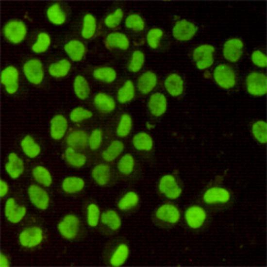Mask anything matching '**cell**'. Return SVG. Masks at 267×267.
<instances>
[{
  "label": "cell",
  "mask_w": 267,
  "mask_h": 267,
  "mask_svg": "<svg viewBox=\"0 0 267 267\" xmlns=\"http://www.w3.org/2000/svg\"><path fill=\"white\" fill-rule=\"evenodd\" d=\"M156 81H158V78H156V74L153 72H145L142 76L139 78V81H137V87L141 93L148 94L151 92V90L156 85Z\"/></svg>",
  "instance_id": "44dd1931"
},
{
  "label": "cell",
  "mask_w": 267,
  "mask_h": 267,
  "mask_svg": "<svg viewBox=\"0 0 267 267\" xmlns=\"http://www.w3.org/2000/svg\"><path fill=\"white\" fill-rule=\"evenodd\" d=\"M93 76L98 80L111 83V82L116 80L117 72L115 71V69L109 68V67H103V68H98L94 70Z\"/></svg>",
  "instance_id": "d6a6232c"
},
{
  "label": "cell",
  "mask_w": 267,
  "mask_h": 267,
  "mask_svg": "<svg viewBox=\"0 0 267 267\" xmlns=\"http://www.w3.org/2000/svg\"><path fill=\"white\" fill-rule=\"evenodd\" d=\"M107 46L110 48H119L125 50L129 48V39L123 33H110L107 37Z\"/></svg>",
  "instance_id": "cb8c5ba5"
},
{
  "label": "cell",
  "mask_w": 267,
  "mask_h": 267,
  "mask_svg": "<svg viewBox=\"0 0 267 267\" xmlns=\"http://www.w3.org/2000/svg\"><path fill=\"white\" fill-rule=\"evenodd\" d=\"M0 187H1V198H3L8 192V184L5 181H1V182H0Z\"/></svg>",
  "instance_id": "11a10c76"
},
{
  "label": "cell",
  "mask_w": 267,
  "mask_h": 267,
  "mask_svg": "<svg viewBox=\"0 0 267 267\" xmlns=\"http://www.w3.org/2000/svg\"><path fill=\"white\" fill-rule=\"evenodd\" d=\"M94 104L103 112H111L116 108L115 100L105 93H98L94 98Z\"/></svg>",
  "instance_id": "603a6c76"
},
{
  "label": "cell",
  "mask_w": 267,
  "mask_h": 267,
  "mask_svg": "<svg viewBox=\"0 0 267 267\" xmlns=\"http://www.w3.org/2000/svg\"><path fill=\"white\" fill-rule=\"evenodd\" d=\"M102 223L109 226L110 229L116 231L121 226V218L115 211H107L102 215Z\"/></svg>",
  "instance_id": "d590c367"
},
{
  "label": "cell",
  "mask_w": 267,
  "mask_h": 267,
  "mask_svg": "<svg viewBox=\"0 0 267 267\" xmlns=\"http://www.w3.org/2000/svg\"><path fill=\"white\" fill-rule=\"evenodd\" d=\"M123 18V13L121 9H117L115 13L109 15L107 18H105L104 23L107 25L109 28H116L117 26L120 25L121 20H122Z\"/></svg>",
  "instance_id": "f907efd6"
},
{
  "label": "cell",
  "mask_w": 267,
  "mask_h": 267,
  "mask_svg": "<svg viewBox=\"0 0 267 267\" xmlns=\"http://www.w3.org/2000/svg\"><path fill=\"white\" fill-rule=\"evenodd\" d=\"M49 46H50V37L47 33H39L37 42L33 46V52L36 53H42L49 48Z\"/></svg>",
  "instance_id": "ee69618b"
},
{
  "label": "cell",
  "mask_w": 267,
  "mask_h": 267,
  "mask_svg": "<svg viewBox=\"0 0 267 267\" xmlns=\"http://www.w3.org/2000/svg\"><path fill=\"white\" fill-rule=\"evenodd\" d=\"M74 92H76L77 97L80 98V99L84 100L87 99L90 94V87L88 81L85 80L84 77L82 76H78L76 78V80H74Z\"/></svg>",
  "instance_id": "f1b7e54d"
},
{
  "label": "cell",
  "mask_w": 267,
  "mask_h": 267,
  "mask_svg": "<svg viewBox=\"0 0 267 267\" xmlns=\"http://www.w3.org/2000/svg\"><path fill=\"white\" fill-rule=\"evenodd\" d=\"M65 50L73 61H80L81 59L83 58V56H84L85 47L80 41L72 40V41H70L66 45Z\"/></svg>",
  "instance_id": "7402d4cb"
},
{
  "label": "cell",
  "mask_w": 267,
  "mask_h": 267,
  "mask_svg": "<svg viewBox=\"0 0 267 267\" xmlns=\"http://www.w3.org/2000/svg\"><path fill=\"white\" fill-rule=\"evenodd\" d=\"M149 109L153 116L160 117L167 111V98L162 93H154L149 101Z\"/></svg>",
  "instance_id": "2e32d148"
},
{
  "label": "cell",
  "mask_w": 267,
  "mask_h": 267,
  "mask_svg": "<svg viewBox=\"0 0 267 267\" xmlns=\"http://www.w3.org/2000/svg\"><path fill=\"white\" fill-rule=\"evenodd\" d=\"M133 98H134V87L131 81H127L117 92V100L121 103H125V102L131 101Z\"/></svg>",
  "instance_id": "f35d334b"
},
{
  "label": "cell",
  "mask_w": 267,
  "mask_h": 267,
  "mask_svg": "<svg viewBox=\"0 0 267 267\" xmlns=\"http://www.w3.org/2000/svg\"><path fill=\"white\" fill-rule=\"evenodd\" d=\"M20 243L25 247H34L42 241V231L39 227H29L20 234Z\"/></svg>",
  "instance_id": "30bf717a"
},
{
  "label": "cell",
  "mask_w": 267,
  "mask_h": 267,
  "mask_svg": "<svg viewBox=\"0 0 267 267\" xmlns=\"http://www.w3.org/2000/svg\"><path fill=\"white\" fill-rule=\"evenodd\" d=\"M196 31H198V27L194 23L186 20H181L176 22V25L174 26L173 34L175 39H178V40L186 41L194 37Z\"/></svg>",
  "instance_id": "8992f818"
},
{
  "label": "cell",
  "mask_w": 267,
  "mask_h": 267,
  "mask_svg": "<svg viewBox=\"0 0 267 267\" xmlns=\"http://www.w3.org/2000/svg\"><path fill=\"white\" fill-rule=\"evenodd\" d=\"M6 170L13 179H18L23 172V162L16 153H10Z\"/></svg>",
  "instance_id": "ac0fdd59"
},
{
  "label": "cell",
  "mask_w": 267,
  "mask_h": 267,
  "mask_svg": "<svg viewBox=\"0 0 267 267\" xmlns=\"http://www.w3.org/2000/svg\"><path fill=\"white\" fill-rule=\"evenodd\" d=\"M131 129H132L131 117L129 115H123L122 117H121L119 127H117V134L121 137H124L129 135V133L131 132Z\"/></svg>",
  "instance_id": "60d3db41"
},
{
  "label": "cell",
  "mask_w": 267,
  "mask_h": 267,
  "mask_svg": "<svg viewBox=\"0 0 267 267\" xmlns=\"http://www.w3.org/2000/svg\"><path fill=\"white\" fill-rule=\"evenodd\" d=\"M6 217L11 223L20 222L26 215V207L17 205L14 199H9L6 203Z\"/></svg>",
  "instance_id": "5bb4252c"
},
{
  "label": "cell",
  "mask_w": 267,
  "mask_h": 267,
  "mask_svg": "<svg viewBox=\"0 0 267 267\" xmlns=\"http://www.w3.org/2000/svg\"><path fill=\"white\" fill-rule=\"evenodd\" d=\"M27 28L21 21H10L5 27V36L13 44H19L26 37Z\"/></svg>",
  "instance_id": "5b68a950"
},
{
  "label": "cell",
  "mask_w": 267,
  "mask_h": 267,
  "mask_svg": "<svg viewBox=\"0 0 267 267\" xmlns=\"http://www.w3.org/2000/svg\"><path fill=\"white\" fill-rule=\"evenodd\" d=\"M185 218L187 224L192 229H199V227H201L203 225L204 221H205L206 213L202 207L192 206L186 211Z\"/></svg>",
  "instance_id": "4fadbf2b"
},
{
  "label": "cell",
  "mask_w": 267,
  "mask_h": 267,
  "mask_svg": "<svg viewBox=\"0 0 267 267\" xmlns=\"http://www.w3.org/2000/svg\"><path fill=\"white\" fill-rule=\"evenodd\" d=\"M224 57L231 62H236L243 53V42L241 39L233 38L225 42L223 49Z\"/></svg>",
  "instance_id": "52a82bcc"
},
{
  "label": "cell",
  "mask_w": 267,
  "mask_h": 267,
  "mask_svg": "<svg viewBox=\"0 0 267 267\" xmlns=\"http://www.w3.org/2000/svg\"><path fill=\"white\" fill-rule=\"evenodd\" d=\"M214 79L224 89H231L235 85V73L231 67L226 65H221L215 69Z\"/></svg>",
  "instance_id": "3957f363"
},
{
  "label": "cell",
  "mask_w": 267,
  "mask_h": 267,
  "mask_svg": "<svg viewBox=\"0 0 267 267\" xmlns=\"http://www.w3.org/2000/svg\"><path fill=\"white\" fill-rule=\"evenodd\" d=\"M70 67H71L70 62L68 60H66V59H64V60H60L56 62V64L51 65L49 68V73L52 77H56V78L65 77L68 74Z\"/></svg>",
  "instance_id": "4dcf8cb0"
},
{
  "label": "cell",
  "mask_w": 267,
  "mask_h": 267,
  "mask_svg": "<svg viewBox=\"0 0 267 267\" xmlns=\"http://www.w3.org/2000/svg\"><path fill=\"white\" fill-rule=\"evenodd\" d=\"M125 26L129 29L141 31L144 29V21L139 15H130L125 20Z\"/></svg>",
  "instance_id": "7dc6e473"
},
{
  "label": "cell",
  "mask_w": 267,
  "mask_h": 267,
  "mask_svg": "<svg viewBox=\"0 0 267 267\" xmlns=\"http://www.w3.org/2000/svg\"><path fill=\"white\" fill-rule=\"evenodd\" d=\"M160 191L167 196L168 199H178L182 193V190L175 182V179L172 175H164L160 181Z\"/></svg>",
  "instance_id": "ba28073f"
},
{
  "label": "cell",
  "mask_w": 267,
  "mask_h": 267,
  "mask_svg": "<svg viewBox=\"0 0 267 267\" xmlns=\"http://www.w3.org/2000/svg\"><path fill=\"white\" fill-rule=\"evenodd\" d=\"M65 159L67 162H68L69 166H71L73 167H83L85 164V161H87V159H85V156L83 154L76 152L74 151V149L70 147L66 150Z\"/></svg>",
  "instance_id": "484cf974"
},
{
  "label": "cell",
  "mask_w": 267,
  "mask_h": 267,
  "mask_svg": "<svg viewBox=\"0 0 267 267\" xmlns=\"http://www.w3.org/2000/svg\"><path fill=\"white\" fill-rule=\"evenodd\" d=\"M204 201L209 204L225 203L230 200L229 191L222 187H212L204 194Z\"/></svg>",
  "instance_id": "9a60e30c"
},
{
  "label": "cell",
  "mask_w": 267,
  "mask_h": 267,
  "mask_svg": "<svg viewBox=\"0 0 267 267\" xmlns=\"http://www.w3.org/2000/svg\"><path fill=\"white\" fill-rule=\"evenodd\" d=\"M84 186V181L81 178H77V176H69L66 178L64 183H62V188L67 193H77V192L81 191Z\"/></svg>",
  "instance_id": "4316f807"
},
{
  "label": "cell",
  "mask_w": 267,
  "mask_h": 267,
  "mask_svg": "<svg viewBox=\"0 0 267 267\" xmlns=\"http://www.w3.org/2000/svg\"><path fill=\"white\" fill-rule=\"evenodd\" d=\"M162 36H163V31L161 29H158V28L151 29L148 33V36H147L149 46H150L153 49L158 48L159 41H160V39L162 38Z\"/></svg>",
  "instance_id": "681fc988"
},
{
  "label": "cell",
  "mask_w": 267,
  "mask_h": 267,
  "mask_svg": "<svg viewBox=\"0 0 267 267\" xmlns=\"http://www.w3.org/2000/svg\"><path fill=\"white\" fill-rule=\"evenodd\" d=\"M101 141H102V131L99 130V129H97V130H94L91 133V135H90V139H89L90 148H91L92 150H97V149L101 145Z\"/></svg>",
  "instance_id": "f5cc1de1"
},
{
  "label": "cell",
  "mask_w": 267,
  "mask_h": 267,
  "mask_svg": "<svg viewBox=\"0 0 267 267\" xmlns=\"http://www.w3.org/2000/svg\"><path fill=\"white\" fill-rule=\"evenodd\" d=\"M144 64V54L142 51L136 50L133 52L130 64H129V69L132 72L140 71V69L143 67Z\"/></svg>",
  "instance_id": "7bdbcfd3"
},
{
  "label": "cell",
  "mask_w": 267,
  "mask_h": 267,
  "mask_svg": "<svg viewBox=\"0 0 267 267\" xmlns=\"http://www.w3.org/2000/svg\"><path fill=\"white\" fill-rule=\"evenodd\" d=\"M247 91L253 96H264L267 92L266 76L260 72H253L247 77Z\"/></svg>",
  "instance_id": "7a4b0ae2"
},
{
  "label": "cell",
  "mask_w": 267,
  "mask_h": 267,
  "mask_svg": "<svg viewBox=\"0 0 267 267\" xmlns=\"http://www.w3.org/2000/svg\"><path fill=\"white\" fill-rule=\"evenodd\" d=\"M92 176L99 185H105L110 179V168L107 166H104V164L97 166L93 168Z\"/></svg>",
  "instance_id": "1f68e13d"
},
{
  "label": "cell",
  "mask_w": 267,
  "mask_h": 267,
  "mask_svg": "<svg viewBox=\"0 0 267 267\" xmlns=\"http://www.w3.org/2000/svg\"><path fill=\"white\" fill-rule=\"evenodd\" d=\"M28 194L30 201L33 202L34 206L40 210H46L49 205V196L46 193L45 190L37 185H31L28 188Z\"/></svg>",
  "instance_id": "7c38bea8"
},
{
  "label": "cell",
  "mask_w": 267,
  "mask_h": 267,
  "mask_svg": "<svg viewBox=\"0 0 267 267\" xmlns=\"http://www.w3.org/2000/svg\"><path fill=\"white\" fill-rule=\"evenodd\" d=\"M91 117L92 112L83 108H76L70 113V119L73 122H80V121H83L85 119H90Z\"/></svg>",
  "instance_id": "c3c4849f"
},
{
  "label": "cell",
  "mask_w": 267,
  "mask_h": 267,
  "mask_svg": "<svg viewBox=\"0 0 267 267\" xmlns=\"http://www.w3.org/2000/svg\"><path fill=\"white\" fill-rule=\"evenodd\" d=\"M137 202H139V198L134 193V192H129L128 194H125L121 201L119 202V209L120 210H129L131 207L135 206Z\"/></svg>",
  "instance_id": "f6af8a7d"
},
{
  "label": "cell",
  "mask_w": 267,
  "mask_h": 267,
  "mask_svg": "<svg viewBox=\"0 0 267 267\" xmlns=\"http://www.w3.org/2000/svg\"><path fill=\"white\" fill-rule=\"evenodd\" d=\"M166 88L167 92L173 97L181 96L183 92V80L179 74H170L166 80Z\"/></svg>",
  "instance_id": "ffe728a7"
},
{
  "label": "cell",
  "mask_w": 267,
  "mask_h": 267,
  "mask_svg": "<svg viewBox=\"0 0 267 267\" xmlns=\"http://www.w3.org/2000/svg\"><path fill=\"white\" fill-rule=\"evenodd\" d=\"M0 265L2 267L9 266V261H8V258L3 254H1V256H0Z\"/></svg>",
  "instance_id": "9f6ffc18"
},
{
  "label": "cell",
  "mask_w": 267,
  "mask_h": 267,
  "mask_svg": "<svg viewBox=\"0 0 267 267\" xmlns=\"http://www.w3.org/2000/svg\"><path fill=\"white\" fill-rule=\"evenodd\" d=\"M23 72H25L27 79L33 84L41 83L42 79H44L42 64L36 59H31V60L26 62L25 66H23Z\"/></svg>",
  "instance_id": "277c9868"
},
{
  "label": "cell",
  "mask_w": 267,
  "mask_h": 267,
  "mask_svg": "<svg viewBox=\"0 0 267 267\" xmlns=\"http://www.w3.org/2000/svg\"><path fill=\"white\" fill-rule=\"evenodd\" d=\"M18 70L15 67H8L1 72V83L5 85L8 93L13 94L18 90Z\"/></svg>",
  "instance_id": "8fae6325"
},
{
  "label": "cell",
  "mask_w": 267,
  "mask_h": 267,
  "mask_svg": "<svg viewBox=\"0 0 267 267\" xmlns=\"http://www.w3.org/2000/svg\"><path fill=\"white\" fill-rule=\"evenodd\" d=\"M124 145L121 141H113L110 144V147L103 152V159L105 161H113L117 156L120 155V153L123 151Z\"/></svg>",
  "instance_id": "74e56055"
},
{
  "label": "cell",
  "mask_w": 267,
  "mask_h": 267,
  "mask_svg": "<svg viewBox=\"0 0 267 267\" xmlns=\"http://www.w3.org/2000/svg\"><path fill=\"white\" fill-rule=\"evenodd\" d=\"M47 16H48L49 20L54 25H62L66 21V15L62 13L61 8L58 3H54L49 8Z\"/></svg>",
  "instance_id": "e575fe53"
},
{
  "label": "cell",
  "mask_w": 267,
  "mask_h": 267,
  "mask_svg": "<svg viewBox=\"0 0 267 267\" xmlns=\"http://www.w3.org/2000/svg\"><path fill=\"white\" fill-rule=\"evenodd\" d=\"M133 145L137 150L143 151H150L153 147V140L152 137L147 134V133H137V134L133 137Z\"/></svg>",
  "instance_id": "83f0119b"
},
{
  "label": "cell",
  "mask_w": 267,
  "mask_h": 267,
  "mask_svg": "<svg viewBox=\"0 0 267 267\" xmlns=\"http://www.w3.org/2000/svg\"><path fill=\"white\" fill-rule=\"evenodd\" d=\"M78 227H79V219L76 215H67L59 224V231H60L61 235L68 239L76 237Z\"/></svg>",
  "instance_id": "9c48e42d"
},
{
  "label": "cell",
  "mask_w": 267,
  "mask_h": 267,
  "mask_svg": "<svg viewBox=\"0 0 267 267\" xmlns=\"http://www.w3.org/2000/svg\"><path fill=\"white\" fill-rule=\"evenodd\" d=\"M67 143L70 148H84L89 143L87 133L83 131H74L71 132L67 139Z\"/></svg>",
  "instance_id": "d4e9b609"
},
{
  "label": "cell",
  "mask_w": 267,
  "mask_h": 267,
  "mask_svg": "<svg viewBox=\"0 0 267 267\" xmlns=\"http://www.w3.org/2000/svg\"><path fill=\"white\" fill-rule=\"evenodd\" d=\"M156 217L162 219L164 222L176 223L180 219V211L174 205L166 204V205H162L156 211Z\"/></svg>",
  "instance_id": "e0dca14e"
},
{
  "label": "cell",
  "mask_w": 267,
  "mask_h": 267,
  "mask_svg": "<svg viewBox=\"0 0 267 267\" xmlns=\"http://www.w3.org/2000/svg\"><path fill=\"white\" fill-rule=\"evenodd\" d=\"M215 48L210 45H203L198 47L193 52V58L199 69H206L213 65V53Z\"/></svg>",
  "instance_id": "6da1fadb"
},
{
  "label": "cell",
  "mask_w": 267,
  "mask_h": 267,
  "mask_svg": "<svg viewBox=\"0 0 267 267\" xmlns=\"http://www.w3.org/2000/svg\"><path fill=\"white\" fill-rule=\"evenodd\" d=\"M119 171L123 174H130L134 167V159L131 154H125L119 162Z\"/></svg>",
  "instance_id": "bcb514c9"
},
{
  "label": "cell",
  "mask_w": 267,
  "mask_h": 267,
  "mask_svg": "<svg viewBox=\"0 0 267 267\" xmlns=\"http://www.w3.org/2000/svg\"><path fill=\"white\" fill-rule=\"evenodd\" d=\"M67 128H68V122H67L66 117L62 116H56L51 120V136L54 140L61 139L65 135Z\"/></svg>",
  "instance_id": "d6986e66"
},
{
  "label": "cell",
  "mask_w": 267,
  "mask_h": 267,
  "mask_svg": "<svg viewBox=\"0 0 267 267\" xmlns=\"http://www.w3.org/2000/svg\"><path fill=\"white\" fill-rule=\"evenodd\" d=\"M100 210L96 204H90L88 207V224L90 226H97L99 222Z\"/></svg>",
  "instance_id": "816d5d0a"
},
{
  "label": "cell",
  "mask_w": 267,
  "mask_h": 267,
  "mask_svg": "<svg viewBox=\"0 0 267 267\" xmlns=\"http://www.w3.org/2000/svg\"><path fill=\"white\" fill-rule=\"evenodd\" d=\"M252 60L254 62V65H256L258 67H262V68L266 67L267 59L265 57V54L263 52H261V51H254L253 54H252Z\"/></svg>",
  "instance_id": "db71d44e"
},
{
  "label": "cell",
  "mask_w": 267,
  "mask_h": 267,
  "mask_svg": "<svg viewBox=\"0 0 267 267\" xmlns=\"http://www.w3.org/2000/svg\"><path fill=\"white\" fill-rule=\"evenodd\" d=\"M253 134L258 142L266 143V122H264V121H257V122H255L253 125Z\"/></svg>",
  "instance_id": "b9f144b4"
},
{
  "label": "cell",
  "mask_w": 267,
  "mask_h": 267,
  "mask_svg": "<svg viewBox=\"0 0 267 267\" xmlns=\"http://www.w3.org/2000/svg\"><path fill=\"white\" fill-rule=\"evenodd\" d=\"M21 147L25 154L27 156H29V158H36L37 155H39V153H40V147H39L36 143V141L29 135H27L25 139L22 140Z\"/></svg>",
  "instance_id": "f546056e"
},
{
  "label": "cell",
  "mask_w": 267,
  "mask_h": 267,
  "mask_svg": "<svg viewBox=\"0 0 267 267\" xmlns=\"http://www.w3.org/2000/svg\"><path fill=\"white\" fill-rule=\"evenodd\" d=\"M96 18L90 14L85 15L83 19V28H82V37L84 39H90L93 36L94 33H96Z\"/></svg>",
  "instance_id": "836d02e7"
},
{
  "label": "cell",
  "mask_w": 267,
  "mask_h": 267,
  "mask_svg": "<svg viewBox=\"0 0 267 267\" xmlns=\"http://www.w3.org/2000/svg\"><path fill=\"white\" fill-rule=\"evenodd\" d=\"M129 255V249L127 245L121 244L119 247H117V250L113 253L112 257H111V264L113 266H121L124 264V262L127 261Z\"/></svg>",
  "instance_id": "ab89813d"
},
{
  "label": "cell",
  "mask_w": 267,
  "mask_h": 267,
  "mask_svg": "<svg viewBox=\"0 0 267 267\" xmlns=\"http://www.w3.org/2000/svg\"><path fill=\"white\" fill-rule=\"evenodd\" d=\"M33 178L36 179L39 183L42 184L45 186H50L51 183H52V178H51V174L49 171L47 170L44 167H36L33 171Z\"/></svg>",
  "instance_id": "8d00e7d4"
}]
</instances>
